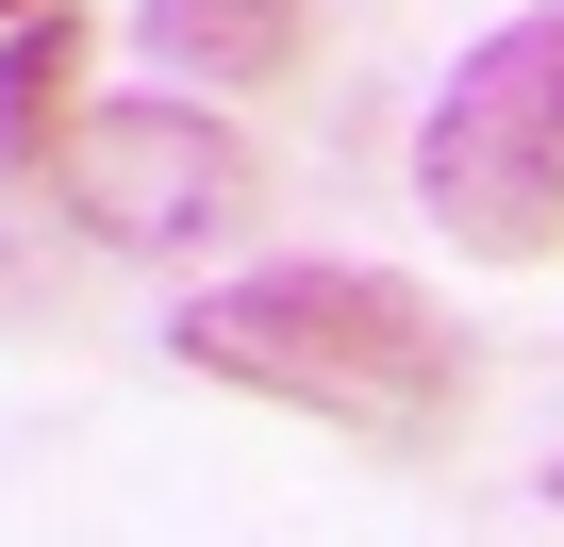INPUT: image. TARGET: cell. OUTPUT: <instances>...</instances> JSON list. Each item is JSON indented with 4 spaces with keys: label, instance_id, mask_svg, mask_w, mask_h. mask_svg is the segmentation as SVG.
<instances>
[{
    "label": "cell",
    "instance_id": "cell-1",
    "mask_svg": "<svg viewBox=\"0 0 564 547\" xmlns=\"http://www.w3.org/2000/svg\"><path fill=\"white\" fill-rule=\"evenodd\" d=\"M166 349L199 382H232V398H282V415L366 431V448H432L465 415V349L399 265H249V283H199Z\"/></svg>",
    "mask_w": 564,
    "mask_h": 547
},
{
    "label": "cell",
    "instance_id": "cell-2",
    "mask_svg": "<svg viewBox=\"0 0 564 547\" xmlns=\"http://www.w3.org/2000/svg\"><path fill=\"white\" fill-rule=\"evenodd\" d=\"M415 199L448 216V249L481 265H547L564 249V0H531V18H498L432 117H415Z\"/></svg>",
    "mask_w": 564,
    "mask_h": 547
},
{
    "label": "cell",
    "instance_id": "cell-3",
    "mask_svg": "<svg viewBox=\"0 0 564 547\" xmlns=\"http://www.w3.org/2000/svg\"><path fill=\"white\" fill-rule=\"evenodd\" d=\"M51 166H67V216H84L100 249H199V232H232V216L265 199L249 133L199 117V100H100V117H67Z\"/></svg>",
    "mask_w": 564,
    "mask_h": 547
},
{
    "label": "cell",
    "instance_id": "cell-4",
    "mask_svg": "<svg viewBox=\"0 0 564 547\" xmlns=\"http://www.w3.org/2000/svg\"><path fill=\"white\" fill-rule=\"evenodd\" d=\"M84 84V0H34V18H0V183H51V150H67V100Z\"/></svg>",
    "mask_w": 564,
    "mask_h": 547
},
{
    "label": "cell",
    "instance_id": "cell-5",
    "mask_svg": "<svg viewBox=\"0 0 564 547\" xmlns=\"http://www.w3.org/2000/svg\"><path fill=\"white\" fill-rule=\"evenodd\" d=\"M316 34V0H150V67L166 84H282Z\"/></svg>",
    "mask_w": 564,
    "mask_h": 547
},
{
    "label": "cell",
    "instance_id": "cell-6",
    "mask_svg": "<svg viewBox=\"0 0 564 547\" xmlns=\"http://www.w3.org/2000/svg\"><path fill=\"white\" fill-rule=\"evenodd\" d=\"M547 514H564V464H547Z\"/></svg>",
    "mask_w": 564,
    "mask_h": 547
},
{
    "label": "cell",
    "instance_id": "cell-7",
    "mask_svg": "<svg viewBox=\"0 0 564 547\" xmlns=\"http://www.w3.org/2000/svg\"><path fill=\"white\" fill-rule=\"evenodd\" d=\"M0 18H34V0H0Z\"/></svg>",
    "mask_w": 564,
    "mask_h": 547
}]
</instances>
